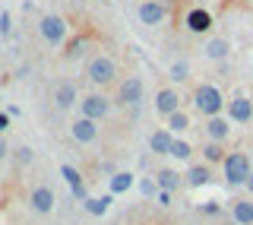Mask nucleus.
Here are the masks:
<instances>
[{
  "label": "nucleus",
  "mask_w": 253,
  "mask_h": 225,
  "mask_svg": "<svg viewBox=\"0 0 253 225\" xmlns=\"http://www.w3.org/2000/svg\"><path fill=\"white\" fill-rule=\"evenodd\" d=\"M83 76L92 89H101V92H111L117 83H121V63H117L114 54L108 51H95L85 57V67H83Z\"/></svg>",
  "instance_id": "f257e3e1"
},
{
  "label": "nucleus",
  "mask_w": 253,
  "mask_h": 225,
  "mask_svg": "<svg viewBox=\"0 0 253 225\" xmlns=\"http://www.w3.org/2000/svg\"><path fill=\"white\" fill-rule=\"evenodd\" d=\"M190 102H193V111L200 117H215L228 105V99L221 95V89H218V86H212V83H200L193 89V95H190Z\"/></svg>",
  "instance_id": "f03ea898"
},
{
  "label": "nucleus",
  "mask_w": 253,
  "mask_h": 225,
  "mask_svg": "<svg viewBox=\"0 0 253 225\" xmlns=\"http://www.w3.org/2000/svg\"><path fill=\"white\" fill-rule=\"evenodd\" d=\"M111 95H114L117 108H139L142 99H146V83H142L139 73H126V76H121V83L111 89Z\"/></svg>",
  "instance_id": "7ed1b4c3"
},
{
  "label": "nucleus",
  "mask_w": 253,
  "mask_h": 225,
  "mask_svg": "<svg viewBox=\"0 0 253 225\" xmlns=\"http://www.w3.org/2000/svg\"><path fill=\"white\" fill-rule=\"evenodd\" d=\"M38 35H42L44 45L63 48L70 42V22L63 19L60 13H42V16H38Z\"/></svg>",
  "instance_id": "20e7f679"
},
{
  "label": "nucleus",
  "mask_w": 253,
  "mask_h": 225,
  "mask_svg": "<svg viewBox=\"0 0 253 225\" xmlns=\"http://www.w3.org/2000/svg\"><path fill=\"white\" fill-rule=\"evenodd\" d=\"M114 95L101 92V89H89L83 92V99H79V114L92 117V120H108L111 114H114Z\"/></svg>",
  "instance_id": "39448f33"
},
{
  "label": "nucleus",
  "mask_w": 253,
  "mask_h": 225,
  "mask_svg": "<svg viewBox=\"0 0 253 225\" xmlns=\"http://www.w3.org/2000/svg\"><path fill=\"white\" fill-rule=\"evenodd\" d=\"M221 174L231 187H241V184L250 181L253 174V165H250V156L247 152H228V159L221 162Z\"/></svg>",
  "instance_id": "423d86ee"
},
{
  "label": "nucleus",
  "mask_w": 253,
  "mask_h": 225,
  "mask_svg": "<svg viewBox=\"0 0 253 225\" xmlns=\"http://www.w3.org/2000/svg\"><path fill=\"white\" fill-rule=\"evenodd\" d=\"M98 136H101V120H92L85 114H79V117L70 120V140L79 143V146H92Z\"/></svg>",
  "instance_id": "0eeeda50"
},
{
  "label": "nucleus",
  "mask_w": 253,
  "mask_h": 225,
  "mask_svg": "<svg viewBox=\"0 0 253 225\" xmlns=\"http://www.w3.org/2000/svg\"><path fill=\"white\" fill-rule=\"evenodd\" d=\"M79 99H83V92H79V86L73 83V79H60V83L51 89V102H54V108H57V111L76 108Z\"/></svg>",
  "instance_id": "6e6552de"
},
{
  "label": "nucleus",
  "mask_w": 253,
  "mask_h": 225,
  "mask_svg": "<svg viewBox=\"0 0 253 225\" xmlns=\"http://www.w3.org/2000/svg\"><path fill=\"white\" fill-rule=\"evenodd\" d=\"M155 111L162 117H168V114H174V111H180L184 108V95H180V89L177 86H162V89L155 92Z\"/></svg>",
  "instance_id": "1a4fd4ad"
},
{
  "label": "nucleus",
  "mask_w": 253,
  "mask_h": 225,
  "mask_svg": "<svg viewBox=\"0 0 253 225\" xmlns=\"http://www.w3.org/2000/svg\"><path fill=\"white\" fill-rule=\"evenodd\" d=\"M168 13L171 10L165 0H139V6H136V16H139L142 26H162L168 19Z\"/></svg>",
  "instance_id": "9d476101"
},
{
  "label": "nucleus",
  "mask_w": 253,
  "mask_h": 225,
  "mask_svg": "<svg viewBox=\"0 0 253 225\" xmlns=\"http://www.w3.org/2000/svg\"><path fill=\"white\" fill-rule=\"evenodd\" d=\"M203 136L215 143H228L231 140V117L215 114V117H203Z\"/></svg>",
  "instance_id": "9b49d317"
},
{
  "label": "nucleus",
  "mask_w": 253,
  "mask_h": 225,
  "mask_svg": "<svg viewBox=\"0 0 253 225\" xmlns=\"http://www.w3.org/2000/svg\"><path fill=\"white\" fill-rule=\"evenodd\" d=\"M228 117L234 120V124H253V99L244 92L231 95V102H228Z\"/></svg>",
  "instance_id": "f8f14e48"
},
{
  "label": "nucleus",
  "mask_w": 253,
  "mask_h": 225,
  "mask_svg": "<svg viewBox=\"0 0 253 225\" xmlns=\"http://www.w3.org/2000/svg\"><path fill=\"white\" fill-rule=\"evenodd\" d=\"M54 203H57V197H54V190L47 187V184H35V187L29 190V206L35 213H42V216H47L54 210Z\"/></svg>",
  "instance_id": "ddd939ff"
},
{
  "label": "nucleus",
  "mask_w": 253,
  "mask_h": 225,
  "mask_svg": "<svg viewBox=\"0 0 253 225\" xmlns=\"http://www.w3.org/2000/svg\"><path fill=\"white\" fill-rule=\"evenodd\" d=\"M184 184L187 187H206V184H212V165L209 162H190V168L184 171Z\"/></svg>",
  "instance_id": "4468645a"
},
{
  "label": "nucleus",
  "mask_w": 253,
  "mask_h": 225,
  "mask_svg": "<svg viewBox=\"0 0 253 225\" xmlns=\"http://www.w3.org/2000/svg\"><path fill=\"white\" fill-rule=\"evenodd\" d=\"M184 26L193 32V35H209L212 32V16H209V10H203V6H193V10L187 13Z\"/></svg>",
  "instance_id": "2eb2a0df"
},
{
  "label": "nucleus",
  "mask_w": 253,
  "mask_h": 225,
  "mask_svg": "<svg viewBox=\"0 0 253 225\" xmlns=\"http://www.w3.org/2000/svg\"><path fill=\"white\" fill-rule=\"evenodd\" d=\"M203 54L209 60H228V57H231V42H228L225 35H212L209 42L203 45Z\"/></svg>",
  "instance_id": "dca6fc26"
},
{
  "label": "nucleus",
  "mask_w": 253,
  "mask_h": 225,
  "mask_svg": "<svg viewBox=\"0 0 253 225\" xmlns=\"http://www.w3.org/2000/svg\"><path fill=\"white\" fill-rule=\"evenodd\" d=\"M171 143H174V133L168 127H158V130L149 133V149H152V156H171Z\"/></svg>",
  "instance_id": "f3484780"
},
{
  "label": "nucleus",
  "mask_w": 253,
  "mask_h": 225,
  "mask_svg": "<svg viewBox=\"0 0 253 225\" xmlns=\"http://www.w3.org/2000/svg\"><path fill=\"white\" fill-rule=\"evenodd\" d=\"M203 162H209V165H221L228 159V143H215V140H203Z\"/></svg>",
  "instance_id": "a211bd4d"
},
{
  "label": "nucleus",
  "mask_w": 253,
  "mask_h": 225,
  "mask_svg": "<svg viewBox=\"0 0 253 225\" xmlns=\"http://www.w3.org/2000/svg\"><path fill=\"white\" fill-rule=\"evenodd\" d=\"M60 174H63V181L70 184V190H73L76 200H89V190H85V184H83V174H79L73 165H60Z\"/></svg>",
  "instance_id": "6ab92c4d"
},
{
  "label": "nucleus",
  "mask_w": 253,
  "mask_h": 225,
  "mask_svg": "<svg viewBox=\"0 0 253 225\" xmlns=\"http://www.w3.org/2000/svg\"><path fill=\"white\" fill-rule=\"evenodd\" d=\"M89 48H92V38H89V35H76V38H70V42L63 45L60 57H63V60H76V57H83Z\"/></svg>",
  "instance_id": "aec40b11"
},
{
  "label": "nucleus",
  "mask_w": 253,
  "mask_h": 225,
  "mask_svg": "<svg viewBox=\"0 0 253 225\" xmlns=\"http://www.w3.org/2000/svg\"><path fill=\"white\" fill-rule=\"evenodd\" d=\"M165 127H168L174 136H180V133H187L190 127H193V117H190L187 108H180V111H174V114L165 117Z\"/></svg>",
  "instance_id": "412c9836"
},
{
  "label": "nucleus",
  "mask_w": 253,
  "mask_h": 225,
  "mask_svg": "<svg viewBox=\"0 0 253 225\" xmlns=\"http://www.w3.org/2000/svg\"><path fill=\"white\" fill-rule=\"evenodd\" d=\"M231 216L237 225H253V200H247V197L231 200Z\"/></svg>",
  "instance_id": "4be33fe9"
},
{
  "label": "nucleus",
  "mask_w": 253,
  "mask_h": 225,
  "mask_svg": "<svg viewBox=\"0 0 253 225\" xmlns=\"http://www.w3.org/2000/svg\"><path fill=\"white\" fill-rule=\"evenodd\" d=\"M155 181H158L162 190H171V194L184 187V174H177L174 168H162V171H155Z\"/></svg>",
  "instance_id": "5701e85b"
},
{
  "label": "nucleus",
  "mask_w": 253,
  "mask_h": 225,
  "mask_svg": "<svg viewBox=\"0 0 253 225\" xmlns=\"http://www.w3.org/2000/svg\"><path fill=\"white\" fill-rule=\"evenodd\" d=\"M111 200H114V194H108V197H89V200H83V203H85V213L105 216L111 210Z\"/></svg>",
  "instance_id": "b1692460"
},
{
  "label": "nucleus",
  "mask_w": 253,
  "mask_h": 225,
  "mask_svg": "<svg viewBox=\"0 0 253 225\" xmlns=\"http://www.w3.org/2000/svg\"><path fill=\"white\" fill-rule=\"evenodd\" d=\"M133 187V171H114L111 174V194H126Z\"/></svg>",
  "instance_id": "393cba45"
},
{
  "label": "nucleus",
  "mask_w": 253,
  "mask_h": 225,
  "mask_svg": "<svg viewBox=\"0 0 253 225\" xmlns=\"http://www.w3.org/2000/svg\"><path fill=\"white\" fill-rule=\"evenodd\" d=\"M193 146H190L187 140H180V136H174V143H171V159H177V162H190L193 159Z\"/></svg>",
  "instance_id": "a878e982"
},
{
  "label": "nucleus",
  "mask_w": 253,
  "mask_h": 225,
  "mask_svg": "<svg viewBox=\"0 0 253 225\" xmlns=\"http://www.w3.org/2000/svg\"><path fill=\"white\" fill-rule=\"evenodd\" d=\"M171 79H174V83H187V79H190V63L187 60H177V63H171Z\"/></svg>",
  "instance_id": "bb28decb"
},
{
  "label": "nucleus",
  "mask_w": 253,
  "mask_h": 225,
  "mask_svg": "<svg viewBox=\"0 0 253 225\" xmlns=\"http://www.w3.org/2000/svg\"><path fill=\"white\" fill-rule=\"evenodd\" d=\"M13 159H16V165H19V168H26V165L35 162V149H32V146H19V149L13 152Z\"/></svg>",
  "instance_id": "cd10ccee"
},
{
  "label": "nucleus",
  "mask_w": 253,
  "mask_h": 225,
  "mask_svg": "<svg viewBox=\"0 0 253 225\" xmlns=\"http://www.w3.org/2000/svg\"><path fill=\"white\" fill-rule=\"evenodd\" d=\"M139 190H142V197H158V194H162V187H158L155 178H142L139 181Z\"/></svg>",
  "instance_id": "c85d7f7f"
},
{
  "label": "nucleus",
  "mask_w": 253,
  "mask_h": 225,
  "mask_svg": "<svg viewBox=\"0 0 253 225\" xmlns=\"http://www.w3.org/2000/svg\"><path fill=\"white\" fill-rule=\"evenodd\" d=\"M10 32H13V26H10V13H0V35H3V38H10Z\"/></svg>",
  "instance_id": "c756f323"
},
{
  "label": "nucleus",
  "mask_w": 253,
  "mask_h": 225,
  "mask_svg": "<svg viewBox=\"0 0 253 225\" xmlns=\"http://www.w3.org/2000/svg\"><path fill=\"white\" fill-rule=\"evenodd\" d=\"M200 213H206V216H218V213H221V206L215 203V200H209V203H203V206H200Z\"/></svg>",
  "instance_id": "7c9ffc66"
},
{
  "label": "nucleus",
  "mask_w": 253,
  "mask_h": 225,
  "mask_svg": "<svg viewBox=\"0 0 253 225\" xmlns=\"http://www.w3.org/2000/svg\"><path fill=\"white\" fill-rule=\"evenodd\" d=\"M10 130V111H0V136Z\"/></svg>",
  "instance_id": "2f4dec72"
},
{
  "label": "nucleus",
  "mask_w": 253,
  "mask_h": 225,
  "mask_svg": "<svg viewBox=\"0 0 253 225\" xmlns=\"http://www.w3.org/2000/svg\"><path fill=\"white\" fill-rule=\"evenodd\" d=\"M3 159H10V143L0 136V162H3Z\"/></svg>",
  "instance_id": "473e14b6"
},
{
  "label": "nucleus",
  "mask_w": 253,
  "mask_h": 225,
  "mask_svg": "<svg viewBox=\"0 0 253 225\" xmlns=\"http://www.w3.org/2000/svg\"><path fill=\"white\" fill-rule=\"evenodd\" d=\"M158 203L168 206V203H171V190H162V194H158Z\"/></svg>",
  "instance_id": "72a5a7b5"
},
{
  "label": "nucleus",
  "mask_w": 253,
  "mask_h": 225,
  "mask_svg": "<svg viewBox=\"0 0 253 225\" xmlns=\"http://www.w3.org/2000/svg\"><path fill=\"white\" fill-rule=\"evenodd\" d=\"M244 187H247V190H250V194H253V174H250V181H247V184H244Z\"/></svg>",
  "instance_id": "f704fd0d"
}]
</instances>
